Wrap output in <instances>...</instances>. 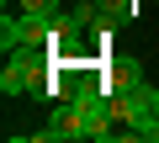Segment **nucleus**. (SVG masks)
<instances>
[{"label":"nucleus","mask_w":159,"mask_h":143,"mask_svg":"<svg viewBox=\"0 0 159 143\" xmlns=\"http://www.w3.org/2000/svg\"><path fill=\"white\" fill-rule=\"evenodd\" d=\"M154 101H159V90H154Z\"/></svg>","instance_id":"obj_3"},{"label":"nucleus","mask_w":159,"mask_h":143,"mask_svg":"<svg viewBox=\"0 0 159 143\" xmlns=\"http://www.w3.org/2000/svg\"><path fill=\"white\" fill-rule=\"evenodd\" d=\"M37 143H74V138H85V117H80V106L74 101H58L53 106V122L43 127V132H32Z\"/></svg>","instance_id":"obj_2"},{"label":"nucleus","mask_w":159,"mask_h":143,"mask_svg":"<svg viewBox=\"0 0 159 143\" xmlns=\"http://www.w3.org/2000/svg\"><path fill=\"white\" fill-rule=\"evenodd\" d=\"M53 69V53L48 48H11L6 53V69H0V90L6 96H27L43 85V74Z\"/></svg>","instance_id":"obj_1"}]
</instances>
